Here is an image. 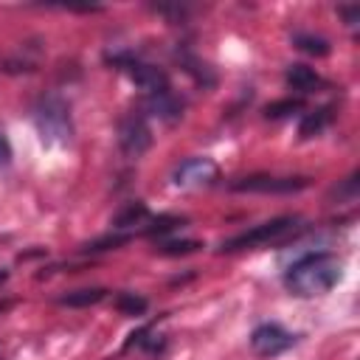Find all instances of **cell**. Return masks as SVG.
Segmentation results:
<instances>
[{
	"mask_svg": "<svg viewBox=\"0 0 360 360\" xmlns=\"http://www.w3.org/2000/svg\"><path fill=\"white\" fill-rule=\"evenodd\" d=\"M112 65L121 68V70L143 90V96H158V93L172 90L169 76H166L160 68H155V65H149V62H143V59H138V56H132V53H115V56H112Z\"/></svg>",
	"mask_w": 360,
	"mask_h": 360,
	"instance_id": "obj_4",
	"label": "cell"
},
{
	"mask_svg": "<svg viewBox=\"0 0 360 360\" xmlns=\"http://www.w3.org/2000/svg\"><path fill=\"white\" fill-rule=\"evenodd\" d=\"M141 219H146V205L135 200V202H129V205L115 217L112 228H115V231H127L129 225H135V222H141Z\"/></svg>",
	"mask_w": 360,
	"mask_h": 360,
	"instance_id": "obj_15",
	"label": "cell"
},
{
	"mask_svg": "<svg viewBox=\"0 0 360 360\" xmlns=\"http://www.w3.org/2000/svg\"><path fill=\"white\" fill-rule=\"evenodd\" d=\"M202 245L197 242V239H166V242H160L158 245V250L163 253V256H186V253H194V250H200Z\"/></svg>",
	"mask_w": 360,
	"mask_h": 360,
	"instance_id": "obj_16",
	"label": "cell"
},
{
	"mask_svg": "<svg viewBox=\"0 0 360 360\" xmlns=\"http://www.w3.org/2000/svg\"><path fill=\"white\" fill-rule=\"evenodd\" d=\"M338 11H340V14H343V17L349 20V25H357V17H360V8H346V6H340Z\"/></svg>",
	"mask_w": 360,
	"mask_h": 360,
	"instance_id": "obj_21",
	"label": "cell"
},
{
	"mask_svg": "<svg viewBox=\"0 0 360 360\" xmlns=\"http://www.w3.org/2000/svg\"><path fill=\"white\" fill-rule=\"evenodd\" d=\"M298 340V335H292L290 329H284L281 323H262L253 329L250 335V349L259 357H276L287 349H292Z\"/></svg>",
	"mask_w": 360,
	"mask_h": 360,
	"instance_id": "obj_8",
	"label": "cell"
},
{
	"mask_svg": "<svg viewBox=\"0 0 360 360\" xmlns=\"http://www.w3.org/2000/svg\"><path fill=\"white\" fill-rule=\"evenodd\" d=\"M284 79H287V84L295 90V93H301V96H307V93H312V90H318L323 82H321V76L309 68V65H290L287 68V73H284Z\"/></svg>",
	"mask_w": 360,
	"mask_h": 360,
	"instance_id": "obj_10",
	"label": "cell"
},
{
	"mask_svg": "<svg viewBox=\"0 0 360 360\" xmlns=\"http://www.w3.org/2000/svg\"><path fill=\"white\" fill-rule=\"evenodd\" d=\"M343 259L338 253H307L284 270V287L295 298L326 295L343 278Z\"/></svg>",
	"mask_w": 360,
	"mask_h": 360,
	"instance_id": "obj_1",
	"label": "cell"
},
{
	"mask_svg": "<svg viewBox=\"0 0 360 360\" xmlns=\"http://www.w3.org/2000/svg\"><path fill=\"white\" fill-rule=\"evenodd\" d=\"M6 278H8V273H6V270H3V267H0V284H3V281H6Z\"/></svg>",
	"mask_w": 360,
	"mask_h": 360,
	"instance_id": "obj_22",
	"label": "cell"
},
{
	"mask_svg": "<svg viewBox=\"0 0 360 360\" xmlns=\"http://www.w3.org/2000/svg\"><path fill=\"white\" fill-rule=\"evenodd\" d=\"M104 295H107V290H101V287H84V290L65 292V295L59 298V304H62V307H93V304H98Z\"/></svg>",
	"mask_w": 360,
	"mask_h": 360,
	"instance_id": "obj_12",
	"label": "cell"
},
{
	"mask_svg": "<svg viewBox=\"0 0 360 360\" xmlns=\"http://www.w3.org/2000/svg\"><path fill=\"white\" fill-rule=\"evenodd\" d=\"M118 146L127 158H141L149 146H152V127H149V118L135 110L129 115L121 118L118 124Z\"/></svg>",
	"mask_w": 360,
	"mask_h": 360,
	"instance_id": "obj_7",
	"label": "cell"
},
{
	"mask_svg": "<svg viewBox=\"0 0 360 360\" xmlns=\"http://www.w3.org/2000/svg\"><path fill=\"white\" fill-rule=\"evenodd\" d=\"M295 110H301V98H284V101L267 104L264 115H267V118H284V115H290V112H295Z\"/></svg>",
	"mask_w": 360,
	"mask_h": 360,
	"instance_id": "obj_18",
	"label": "cell"
},
{
	"mask_svg": "<svg viewBox=\"0 0 360 360\" xmlns=\"http://www.w3.org/2000/svg\"><path fill=\"white\" fill-rule=\"evenodd\" d=\"M295 225H298V217H276V219H270V222L253 225L250 231H242V233L225 239V242H222V250H225V253H233V250L262 248V245L278 242L281 236H287L290 231H295Z\"/></svg>",
	"mask_w": 360,
	"mask_h": 360,
	"instance_id": "obj_3",
	"label": "cell"
},
{
	"mask_svg": "<svg viewBox=\"0 0 360 360\" xmlns=\"http://www.w3.org/2000/svg\"><path fill=\"white\" fill-rule=\"evenodd\" d=\"M11 163V143L6 138V132L0 129V169H6Z\"/></svg>",
	"mask_w": 360,
	"mask_h": 360,
	"instance_id": "obj_20",
	"label": "cell"
},
{
	"mask_svg": "<svg viewBox=\"0 0 360 360\" xmlns=\"http://www.w3.org/2000/svg\"><path fill=\"white\" fill-rule=\"evenodd\" d=\"M132 346H138V349H146L149 354H158V352H163V346H166V338H163V335H158L152 326H143V329H138V332H132V335H129V340H127V349H132Z\"/></svg>",
	"mask_w": 360,
	"mask_h": 360,
	"instance_id": "obj_11",
	"label": "cell"
},
{
	"mask_svg": "<svg viewBox=\"0 0 360 360\" xmlns=\"http://www.w3.org/2000/svg\"><path fill=\"white\" fill-rule=\"evenodd\" d=\"M309 177H278V174H248L231 183L233 191H250V194H298L309 188Z\"/></svg>",
	"mask_w": 360,
	"mask_h": 360,
	"instance_id": "obj_6",
	"label": "cell"
},
{
	"mask_svg": "<svg viewBox=\"0 0 360 360\" xmlns=\"http://www.w3.org/2000/svg\"><path fill=\"white\" fill-rule=\"evenodd\" d=\"M219 177V166L211 160V158H186L180 160L174 169H172V186L174 188H183V191H200V188H208L214 186Z\"/></svg>",
	"mask_w": 360,
	"mask_h": 360,
	"instance_id": "obj_5",
	"label": "cell"
},
{
	"mask_svg": "<svg viewBox=\"0 0 360 360\" xmlns=\"http://www.w3.org/2000/svg\"><path fill=\"white\" fill-rule=\"evenodd\" d=\"M115 309L124 315H143L149 309V301L138 292H118L115 295Z\"/></svg>",
	"mask_w": 360,
	"mask_h": 360,
	"instance_id": "obj_14",
	"label": "cell"
},
{
	"mask_svg": "<svg viewBox=\"0 0 360 360\" xmlns=\"http://www.w3.org/2000/svg\"><path fill=\"white\" fill-rule=\"evenodd\" d=\"M329 121H332V107H321V110H315V112H307L304 121H301V135H304V138H312V135H318Z\"/></svg>",
	"mask_w": 360,
	"mask_h": 360,
	"instance_id": "obj_13",
	"label": "cell"
},
{
	"mask_svg": "<svg viewBox=\"0 0 360 360\" xmlns=\"http://www.w3.org/2000/svg\"><path fill=\"white\" fill-rule=\"evenodd\" d=\"M143 115H155L166 124H174L183 115V101L174 96V90L158 93V96H143Z\"/></svg>",
	"mask_w": 360,
	"mask_h": 360,
	"instance_id": "obj_9",
	"label": "cell"
},
{
	"mask_svg": "<svg viewBox=\"0 0 360 360\" xmlns=\"http://www.w3.org/2000/svg\"><path fill=\"white\" fill-rule=\"evenodd\" d=\"M34 124H37V132H39L42 143H48V146L68 143L73 138L70 107L59 96H42L37 101V107H34Z\"/></svg>",
	"mask_w": 360,
	"mask_h": 360,
	"instance_id": "obj_2",
	"label": "cell"
},
{
	"mask_svg": "<svg viewBox=\"0 0 360 360\" xmlns=\"http://www.w3.org/2000/svg\"><path fill=\"white\" fill-rule=\"evenodd\" d=\"M292 42H295L301 51L312 53V56H326V53H329V42H326L323 37H315V34H295Z\"/></svg>",
	"mask_w": 360,
	"mask_h": 360,
	"instance_id": "obj_17",
	"label": "cell"
},
{
	"mask_svg": "<svg viewBox=\"0 0 360 360\" xmlns=\"http://www.w3.org/2000/svg\"><path fill=\"white\" fill-rule=\"evenodd\" d=\"M177 225H183L180 217H158V219H152V225L146 228V233H166V231H172Z\"/></svg>",
	"mask_w": 360,
	"mask_h": 360,
	"instance_id": "obj_19",
	"label": "cell"
}]
</instances>
